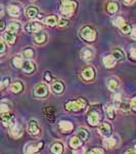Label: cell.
Instances as JSON below:
<instances>
[{
    "label": "cell",
    "instance_id": "6da1fadb",
    "mask_svg": "<svg viewBox=\"0 0 136 154\" xmlns=\"http://www.w3.org/2000/svg\"><path fill=\"white\" fill-rule=\"evenodd\" d=\"M76 7H77V2L75 0H61V12L65 17H71L76 11Z\"/></svg>",
    "mask_w": 136,
    "mask_h": 154
},
{
    "label": "cell",
    "instance_id": "7a4b0ae2",
    "mask_svg": "<svg viewBox=\"0 0 136 154\" xmlns=\"http://www.w3.org/2000/svg\"><path fill=\"white\" fill-rule=\"evenodd\" d=\"M80 35L81 37L86 41L92 42L95 40L96 38V33L92 28H90L89 26H84L80 31Z\"/></svg>",
    "mask_w": 136,
    "mask_h": 154
},
{
    "label": "cell",
    "instance_id": "3957f363",
    "mask_svg": "<svg viewBox=\"0 0 136 154\" xmlns=\"http://www.w3.org/2000/svg\"><path fill=\"white\" fill-rule=\"evenodd\" d=\"M86 105V102L83 99H78L75 101H70L66 104V109L69 111H79L83 109Z\"/></svg>",
    "mask_w": 136,
    "mask_h": 154
},
{
    "label": "cell",
    "instance_id": "277c9868",
    "mask_svg": "<svg viewBox=\"0 0 136 154\" xmlns=\"http://www.w3.org/2000/svg\"><path fill=\"white\" fill-rule=\"evenodd\" d=\"M0 117H1V121L5 128H11L14 125V115L9 111L6 113H2Z\"/></svg>",
    "mask_w": 136,
    "mask_h": 154
},
{
    "label": "cell",
    "instance_id": "5b68a950",
    "mask_svg": "<svg viewBox=\"0 0 136 154\" xmlns=\"http://www.w3.org/2000/svg\"><path fill=\"white\" fill-rule=\"evenodd\" d=\"M47 94H48V88L44 83L37 84L35 88H34V96L37 97V98H43V97L47 96Z\"/></svg>",
    "mask_w": 136,
    "mask_h": 154
},
{
    "label": "cell",
    "instance_id": "8992f818",
    "mask_svg": "<svg viewBox=\"0 0 136 154\" xmlns=\"http://www.w3.org/2000/svg\"><path fill=\"white\" fill-rule=\"evenodd\" d=\"M81 57H82L84 61H91L94 57V51L91 48H84L81 51Z\"/></svg>",
    "mask_w": 136,
    "mask_h": 154
},
{
    "label": "cell",
    "instance_id": "52a82bcc",
    "mask_svg": "<svg viewBox=\"0 0 136 154\" xmlns=\"http://www.w3.org/2000/svg\"><path fill=\"white\" fill-rule=\"evenodd\" d=\"M43 28V26L39 22H31V23L26 25V30L28 32H32V33H36V32L40 31Z\"/></svg>",
    "mask_w": 136,
    "mask_h": 154
},
{
    "label": "cell",
    "instance_id": "ba28073f",
    "mask_svg": "<svg viewBox=\"0 0 136 154\" xmlns=\"http://www.w3.org/2000/svg\"><path fill=\"white\" fill-rule=\"evenodd\" d=\"M10 135L14 139H19L23 136V128L19 125H13L10 128Z\"/></svg>",
    "mask_w": 136,
    "mask_h": 154
},
{
    "label": "cell",
    "instance_id": "9c48e42d",
    "mask_svg": "<svg viewBox=\"0 0 136 154\" xmlns=\"http://www.w3.org/2000/svg\"><path fill=\"white\" fill-rule=\"evenodd\" d=\"M43 144L39 143V144H30L25 149V153L26 154H37V152L39 151L40 147H42Z\"/></svg>",
    "mask_w": 136,
    "mask_h": 154
},
{
    "label": "cell",
    "instance_id": "30bf717a",
    "mask_svg": "<svg viewBox=\"0 0 136 154\" xmlns=\"http://www.w3.org/2000/svg\"><path fill=\"white\" fill-rule=\"evenodd\" d=\"M94 75H95V72L91 67H86L82 71V77L85 80H91V79L94 78Z\"/></svg>",
    "mask_w": 136,
    "mask_h": 154
},
{
    "label": "cell",
    "instance_id": "8fae6325",
    "mask_svg": "<svg viewBox=\"0 0 136 154\" xmlns=\"http://www.w3.org/2000/svg\"><path fill=\"white\" fill-rule=\"evenodd\" d=\"M98 131H99V134L101 136L108 137L111 135V133H112V128H111L108 123L103 122V123H101V125H99V128H98Z\"/></svg>",
    "mask_w": 136,
    "mask_h": 154
},
{
    "label": "cell",
    "instance_id": "7c38bea8",
    "mask_svg": "<svg viewBox=\"0 0 136 154\" xmlns=\"http://www.w3.org/2000/svg\"><path fill=\"white\" fill-rule=\"evenodd\" d=\"M22 69H23V71L25 73H32V72L35 70V65H34L33 62L28 60V61H26V62H23Z\"/></svg>",
    "mask_w": 136,
    "mask_h": 154
},
{
    "label": "cell",
    "instance_id": "4fadbf2b",
    "mask_svg": "<svg viewBox=\"0 0 136 154\" xmlns=\"http://www.w3.org/2000/svg\"><path fill=\"white\" fill-rule=\"evenodd\" d=\"M58 125L63 133H69V131H71L74 128L73 123L70 122V121H66V120L61 121V122L58 123Z\"/></svg>",
    "mask_w": 136,
    "mask_h": 154
},
{
    "label": "cell",
    "instance_id": "5bb4252c",
    "mask_svg": "<svg viewBox=\"0 0 136 154\" xmlns=\"http://www.w3.org/2000/svg\"><path fill=\"white\" fill-rule=\"evenodd\" d=\"M88 122L90 123L91 125H98V122H99V114L96 112V111L90 112L88 115Z\"/></svg>",
    "mask_w": 136,
    "mask_h": 154
},
{
    "label": "cell",
    "instance_id": "9a60e30c",
    "mask_svg": "<svg viewBox=\"0 0 136 154\" xmlns=\"http://www.w3.org/2000/svg\"><path fill=\"white\" fill-rule=\"evenodd\" d=\"M38 8L36 6H33V5H30L26 8V16L28 17L30 19H34L38 16Z\"/></svg>",
    "mask_w": 136,
    "mask_h": 154
},
{
    "label": "cell",
    "instance_id": "2e32d148",
    "mask_svg": "<svg viewBox=\"0 0 136 154\" xmlns=\"http://www.w3.org/2000/svg\"><path fill=\"white\" fill-rule=\"evenodd\" d=\"M28 130L31 135H38V134L40 133V128H39V126H38V123H37L35 120L30 121Z\"/></svg>",
    "mask_w": 136,
    "mask_h": 154
},
{
    "label": "cell",
    "instance_id": "e0dca14e",
    "mask_svg": "<svg viewBox=\"0 0 136 154\" xmlns=\"http://www.w3.org/2000/svg\"><path fill=\"white\" fill-rule=\"evenodd\" d=\"M64 84L61 82V81H55V82H53L51 84V91H52V93L54 94H61L64 93Z\"/></svg>",
    "mask_w": 136,
    "mask_h": 154
},
{
    "label": "cell",
    "instance_id": "ac0fdd59",
    "mask_svg": "<svg viewBox=\"0 0 136 154\" xmlns=\"http://www.w3.org/2000/svg\"><path fill=\"white\" fill-rule=\"evenodd\" d=\"M116 59L114 58L113 54H110V56H107L103 58V64L107 68H113L114 66L116 65Z\"/></svg>",
    "mask_w": 136,
    "mask_h": 154
},
{
    "label": "cell",
    "instance_id": "d6986e66",
    "mask_svg": "<svg viewBox=\"0 0 136 154\" xmlns=\"http://www.w3.org/2000/svg\"><path fill=\"white\" fill-rule=\"evenodd\" d=\"M7 11L11 17H19V14H21V9L16 5H9L7 7Z\"/></svg>",
    "mask_w": 136,
    "mask_h": 154
},
{
    "label": "cell",
    "instance_id": "ffe728a7",
    "mask_svg": "<svg viewBox=\"0 0 136 154\" xmlns=\"http://www.w3.org/2000/svg\"><path fill=\"white\" fill-rule=\"evenodd\" d=\"M4 38H5V41L7 42L8 44H13L14 42L16 40V33H11V32H8L7 31L5 33V35H4Z\"/></svg>",
    "mask_w": 136,
    "mask_h": 154
},
{
    "label": "cell",
    "instance_id": "44dd1931",
    "mask_svg": "<svg viewBox=\"0 0 136 154\" xmlns=\"http://www.w3.org/2000/svg\"><path fill=\"white\" fill-rule=\"evenodd\" d=\"M112 54L114 56V58L116 59V61H123L125 59V54L123 53V51H121L119 48L114 49Z\"/></svg>",
    "mask_w": 136,
    "mask_h": 154
},
{
    "label": "cell",
    "instance_id": "7402d4cb",
    "mask_svg": "<svg viewBox=\"0 0 136 154\" xmlns=\"http://www.w3.org/2000/svg\"><path fill=\"white\" fill-rule=\"evenodd\" d=\"M45 24L47 25L49 27H53L55 25H58V19L56 16H49L47 18L45 19Z\"/></svg>",
    "mask_w": 136,
    "mask_h": 154
},
{
    "label": "cell",
    "instance_id": "603a6c76",
    "mask_svg": "<svg viewBox=\"0 0 136 154\" xmlns=\"http://www.w3.org/2000/svg\"><path fill=\"white\" fill-rule=\"evenodd\" d=\"M46 35L44 33H37L34 36V41H35L36 44H42L46 41Z\"/></svg>",
    "mask_w": 136,
    "mask_h": 154
},
{
    "label": "cell",
    "instance_id": "cb8c5ba5",
    "mask_svg": "<svg viewBox=\"0 0 136 154\" xmlns=\"http://www.w3.org/2000/svg\"><path fill=\"white\" fill-rule=\"evenodd\" d=\"M19 30V24L18 22H10L7 26V31L11 33H16Z\"/></svg>",
    "mask_w": 136,
    "mask_h": 154
},
{
    "label": "cell",
    "instance_id": "d4e9b609",
    "mask_svg": "<svg viewBox=\"0 0 136 154\" xmlns=\"http://www.w3.org/2000/svg\"><path fill=\"white\" fill-rule=\"evenodd\" d=\"M64 151V146L61 143H55L51 146V152L53 154H61Z\"/></svg>",
    "mask_w": 136,
    "mask_h": 154
},
{
    "label": "cell",
    "instance_id": "484cf974",
    "mask_svg": "<svg viewBox=\"0 0 136 154\" xmlns=\"http://www.w3.org/2000/svg\"><path fill=\"white\" fill-rule=\"evenodd\" d=\"M44 112H45L46 117L48 119H50V120H52L54 117V113H55V108H53L52 106H49L44 110Z\"/></svg>",
    "mask_w": 136,
    "mask_h": 154
},
{
    "label": "cell",
    "instance_id": "4316f807",
    "mask_svg": "<svg viewBox=\"0 0 136 154\" xmlns=\"http://www.w3.org/2000/svg\"><path fill=\"white\" fill-rule=\"evenodd\" d=\"M11 88L12 93L18 94V93H19V91H23V84L19 82V81H16V82H14V83L11 84V88Z\"/></svg>",
    "mask_w": 136,
    "mask_h": 154
},
{
    "label": "cell",
    "instance_id": "83f0119b",
    "mask_svg": "<svg viewBox=\"0 0 136 154\" xmlns=\"http://www.w3.org/2000/svg\"><path fill=\"white\" fill-rule=\"evenodd\" d=\"M118 80L116 78H110L108 80V88L111 89V91H115L116 88H118Z\"/></svg>",
    "mask_w": 136,
    "mask_h": 154
},
{
    "label": "cell",
    "instance_id": "f1b7e54d",
    "mask_svg": "<svg viewBox=\"0 0 136 154\" xmlns=\"http://www.w3.org/2000/svg\"><path fill=\"white\" fill-rule=\"evenodd\" d=\"M105 112H107V116L108 119H114L115 117V109L111 105L105 106Z\"/></svg>",
    "mask_w": 136,
    "mask_h": 154
},
{
    "label": "cell",
    "instance_id": "f546056e",
    "mask_svg": "<svg viewBox=\"0 0 136 154\" xmlns=\"http://www.w3.org/2000/svg\"><path fill=\"white\" fill-rule=\"evenodd\" d=\"M81 145V141L79 137H73L70 140V146L72 148H78Z\"/></svg>",
    "mask_w": 136,
    "mask_h": 154
},
{
    "label": "cell",
    "instance_id": "4dcf8cb0",
    "mask_svg": "<svg viewBox=\"0 0 136 154\" xmlns=\"http://www.w3.org/2000/svg\"><path fill=\"white\" fill-rule=\"evenodd\" d=\"M118 4L116 3V2H110V3L108 4V11L110 12V14H115V12L118 11Z\"/></svg>",
    "mask_w": 136,
    "mask_h": 154
},
{
    "label": "cell",
    "instance_id": "1f68e13d",
    "mask_svg": "<svg viewBox=\"0 0 136 154\" xmlns=\"http://www.w3.org/2000/svg\"><path fill=\"white\" fill-rule=\"evenodd\" d=\"M103 145L107 148H113L116 145V140L114 138H107L103 141Z\"/></svg>",
    "mask_w": 136,
    "mask_h": 154
},
{
    "label": "cell",
    "instance_id": "d6a6232c",
    "mask_svg": "<svg viewBox=\"0 0 136 154\" xmlns=\"http://www.w3.org/2000/svg\"><path fill=\"white\" fill-rule=\"evenodd\" d=\"M78 137L80 140H87L88 138V131H86L85 128H80V130L78 131Z\"/></svg>",
    "mask_w": 136,
    "mask_h": 154
},
{
    "label": "cell",
    "instance_id": "836d02e7",
    "mask_svg": "<svg viewBox=\"0 0 136 154\" xmlns=\"http://www.w3.org/2000/svg\"><path fill=\"white\" fill-rule=\"evenodd\" d=\"M125 23H126L125 20L123 19L122 17H118V18H116V19L113 21V24L115 25L116 27H119V28H121V27H122Z\"/></svg>",
    "mask_w": 136,
    "mask_h": 154
},
{
    "label": "cell",
    "instance_id": "e575fe53",
    "mask_svg": "<svg viewBox=\"0 0 136 154\" xmlns=\"http://www.w3.org/2000/svg\"><path fill=\"white\" fill-rule=\"evenodd\" d=\"M120 110H121V112H123V113H128L130 111V108H131V105L130 104H128L127 102H125V103H123L122 105H120Z\"/></svg>",
    "mask_w": 136,
    "mask_h": 154
},
{
    "label": "cell",
    "instance_id": "d590c367",
    "mask_svg": "<svg viewBox=\"0 0 136 154\" xmlns=\"http://www.w3.org/2000/svg\"><path fill=\"white\" fill-rule=\"evenodd\" d=\"M12 63H13L14 67H16V68H21L22 65H23V59H22L21 57L16 56V57H14V58H13Z\"/></svg>",
    "mask_w": 136,
    "mask_h": 154
},
{
    "label": "cell",
    "instance_id": "8d00e7d4",
    "mask_svg": "<svg viewBox=\"0 0 136 154\" xmlns=\"http://www.w3.org/2000/svg\"><path fill=\"white\" fill-rule=\"evenodd\" d=\"M121 31H122V33L123 34H125V35H126V34H129V33H131V31H132V29H131V26H130V25L129 24H124V25H123V26L122 27H121Z\"/></svg>",
    "mask_w": 136,
    "mask_h": 154
},
{
    "label": "cell",
    "instance_id": "74e56055",
    "mask_svg": "<svg viewBox=\"0 0 136 154\" xmlns=\"http://www.w3.org/2000/svg\"><path fill=\"white\" fill-rule=\"evenodd\" d=\"M23 56H24V58H26V59H31V58H33V57H34V51H33V49H32V48H27V49H25Z\"/></svg>",
    "mask_w": 136,
    "mask_h": 154
},
{
    "label": "cell",
    "instance_id": "f35d334b",
    "mask_svg": "<svg viewBox=\"0 0 136 154\" xmlns=\"http://www.w3.org/2000/svg\"><path fill=\"white\" fill-rule=\"evenodd\" d=\"M121 95L120 94H116L115 96H114V105H115V107H120L121 105Z\"/></svg>",
    "mask_w": 136,
    "mask_h": 154
},
{
    "label": "cell",
    "instance_id": "ab89813d",
    "mask_svg": "<svg viewBox=\"0 0 136 154\" xmlns=\"http://www.w3.org/2000/svg\"><path fill=\"white\" fill-rule=\"evenodd\" d=\"M9 111V107L7 104L5 103H2V104H0V113H6V112H8Z\"/></svg>",
    "mask_w": 136,
    "mask_h": 154
},
{
    "label": "cell",
    "instance_id": "60d3db41",
    "mask_svg": "<svg viewBox=\"0 0 136 154\" xmlns=\"http://www.w3.org/2000/svg\"><path fill=\"white\" fill-rule=\"evenodd\" d=\"M68 24H69V21L67 19H61V20H58V26L61 27V28L68 26Z\"/></svg>",
    "mask_w": 136,
    "mask_h": 154
},
{
    "label": "cell",
    "instance_id": "b9f144b4",
    "mask_svg": "<svg viewBox=\"0 0 136 154\" xmlns=\"http://www.w3.org/2000/svg\"><path fill=\"white\" fill-rule=\"evenodd\" d=\"M87 154H105V152H103V151L99 148H95V149L90 150L89 152H87Z\"/></svg>",
    "mask_w": 136,
    "mask_h": 154
},
{
    "label": "cell",
    "instance_id": "7bdbcfd3",
    "mask_svg": "<svg viewBox=\"0 0 136 154\" xmlns=\"http://www.w3.org/2000/svg\"><path fill=\"white\" fill-rule=\"evenodd\" d=\"M5 49H6L5 43H4V41L2 40L1 38H0V54L4 53V51H5Z\"/></svg>",
    "mask_w": 136,
    "mask_h": 154
},
{
    "label": "cell",
    "instance_id": "ee69618b",
    "mask_svg": "<svg viewBox=\"0 0 136 154\" xmlns=\"http://www.w3.org/2000/svg\"><path fill=\"white\" fill-rule=\"evenodd\" d=\"M73 154H85V149H84V148L76 149V150H74Z\"/></svg>",
    "mask_w": 136,
    "mask_h": 154
},
{
    "label": "cell",
    "instance_id": "f6af8a7d",
    "mask_svg": "<svg viewBox=\"0 0 136 154\" xmlns=\"http://www.w3.org/2000/svg\"><path fill=\"white\" fill-rule=\"evenodd\" d=\"M131 108L133 109V110L136 111V97H134V98L132 99V101H131Z\"/></svg>",
    "mask_w": 136,
    "mask_h": 154
},
{
    "label": "cell",
    "instance_id": "bcb514c9",
    "mask_svg": "<svg viewBox=\"0 0 136 154\" xmlns=\"http://www.w3.org/2000/svg\"><path fill=\"white\" fill-rule=\"evenodd\" d=\"M131 38L132 39H134V40H136V28H134L131 31Z\"/></svg>",
    "mask_w": 136,
    "mask_h": 154
},
{
    "label": "cell",
    "instance_id": "7dc6e473",
    "mask_svg": "<svg viewBox=\"0 0 136 154\" xmlns=\"http://www.w3.org/2000/svg\"><path fill=\"white\" fill-rule=\"evenodd\" d=\"M4 29H5V23L3 21H0V32L3 31Z\"/></svg>",
    "mask_w": 136,
    "mask_h": 154
},
{
    "label": "cell",
    "instance_id": "c3c4849f",
    "mask_svg": "<svg viewBox=\"0 0 136 154\" xmlns=\"http://www.w3.org/2000/svg\"><path fill=\"white\" fill-rule=\"evenodd\" d=\"M45 79L47 81H50V79H51V76H50V73H45Z\"/></svg>",
    "mask_w": 136,
    "mask_h": 154
},
{
    "label": "cell",
    "instance_id": "681fc988",
    "mask_svg": "<svg viewBox=\"0 0 136 154\" xmlns=\"http://www.w3.org/2000/svg\"><path fill=\"white\" fill-rule=\"evenodd\" d=\"M3 14H4L3 6H2V5H0V17H1V16H3Z\"/></svg>",
    "mask_w": 136,
    "mask_h": 154
},
{
    "label": "cell",
    "instance_id": "f907efd6",
    "mask_svg": "<svg viewBox=\"0 0 136 154\" xmlns=\"http://www.w3.org/2000/svg\"><path fill=\"white\" fill-rule=\"evenodd\" d=\"M131 54H132L133 58L136 59V49H132V51H131Z\"/></svg>",
    "mask_w": 136,
    "mask_h": 154
},
{
    "label": "cell",
    "instance_id": "816d5d0a",
    "mask_svg": "<svg viewBox=\"0 0 136 154\" xmlns=\"http://www.w3.org/2000/svg\"><path fill=\"white\" fill-rule=\"evenodd\" d=\"M125 154H135V153H134V151H132V150H128V151H126Z\"/></svg>",
    "mask_w": 136,
    "mask_h": 154
},
{
    "label": "cell",
    "instance_id": "f5cc1de1",
    "mask_svg": "<svg viewBox=\"0 0 136 154\" xmlns=\"http://www.w3.org/2000/svg\"><path fill=\"white\" fill-rule=\"evenodd\" d=\"M126 3H129V2H132V0H124Z\"/></svg>",
    "mask_w": 136,
    "mask_h": 154
},
{
    "label": "cell",
    "instance_id": "db71d44e",
    "mask_svg": "<svg viewBox=\"0 0 136 154\" xmlns=\"http://www.w3.org/2000/svg\"><path fill=\"white\" fill-rule=\"evenodd\" d=\"M134 148H135V151H136V145H135V147H134Z\"/></svg>",
    "mask_w": 136,
    "mask_h": 154
}]
</instances>
